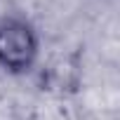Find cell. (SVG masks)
Here are the masks:
<instances>
[{
  "mask_svg": "<svg viewBox=\"0 0 120 120\" xmlns=\"http://www.w3.org/2000/svg\"><path fill=\"white\" fill-rule=\"evenodd\" d=\"M40 56V38L31 21L7 17L0 21V68L21 75L28 73Z\"/></svg>",
  "mask_w": 120,
  "mask_h": 120,
  "instance_id": "6da1fadb",
  "label": "cell"
}]
</instances>
